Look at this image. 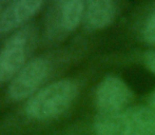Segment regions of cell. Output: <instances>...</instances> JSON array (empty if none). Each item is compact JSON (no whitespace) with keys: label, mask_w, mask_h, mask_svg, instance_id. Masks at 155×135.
Masks as SVG:
<instances>
[{"label":"cell","mask_w":155,"mask_h":135,"mask_svg":"<svg viewBox=\"0 0 155 135\" xmlns=\"http://www.w3.org/2000/svg\"><path fill=\"white\" fill-rule=\"evenodd\" d=\"M77 94L78 88L74 80H57L35 93L28 101L25 112L36 120L56 118L70 108Z\"/></svg>","instance_id":"cell-1"},{"label":"cell","mask_w":155,"mask_h":135,"mask_svg":"<svg viewBox=\"0 0 155 135\" xmlns=\"http://www.w3.org/2000/svg\"><path fill=\"white\" fill-rule=\"evenodd\" d=\"M37 31L33 25H25L11 35L0 49V82L11 81L28 64L36 45Z\"/></svg>","instance_id":"cell-2"},{"label":"cell","mask_w":155,"mask_h":135,"mask_svg":"<svg viewBox=\"0 0 155 135\" xmlns=\"http://www.w3.org/2000/svg\"><path fill=\"white\" fill-rule=\"evenodd\" d=\"M50 64L42 57H35L28 61L14 78L10 81L8 94L12 100L20 101L31 98L40 90V86L47 79Z\"/></svg>","instance_id":"cell-3"},{"label":"cell","mask_w":155,"mask_h":135,"mask_svg":"<svg viewBox=\"0 0 155 135\" xmlns=\"http://www.w3.org/2000/svg\"><path fill=\"white\" fill-rule=\"evenodd\" d=\"M84 10L86 3L80 0L55 2L48 15V35L56 37L75 30L84 18Z\"/></svg>","instance_id":"cell-4"},{"label":"cell","mask_w":155,"mask_h":135,"mask_svg":"<svg viewBox=\"0 0 155 135\" xmlns=\"http://www.w3.org/2000/svg\"><path fill=\"white\" fill-rule=\"evenodd\" d=\"M131 98L127 84L116 76H108L98 86L95 100L102 113L118 112L124 109Z\"/></svg>","instance_id":"cell-5"},{"label":"cell","mask_w":155,"mask_h":135,"mask_svg":"<svg viewBox=\"0 0 155 135\" xmlns=\"http://www.w3.org/2000/svg\"><path fill=\"white\" fill-rule=\"evenodd\" d=\"M45 2L39 0L8 1L0 15V34L17 31L42 8Z\"/></svg>","instance_id":"cell-6"},{"label":"cell","mask_w":155,"mask_h":135,"mask_svg":"<svg viewBox=\"0 0 155 135\" xmlns=\"http://www.w3.org/2000/svg\"><path fill=\"white\" fill-rule=\"evenodd\" d=\"M116 15V5L110 0H93L86 3L84 20L89 30L107 28Z\"/></svg>","instance_id":"cell-7"},{"label":"cell","mask_w":155,"mask_h":135,"mask_svg":"<svg viewBox=\"0 0 155 135\" xmlns=\"http://www.w3.org/2000/svg\"><path fill=\"white\" fill-rule=\"evenodd\" d=\"M143 37L149 43L155 44V13L150 16L143 29Z\"/></svg>","instance_id":"cell-8"},{"label":"cell","mask_w":155,"mask_h":135,"mask_svg":"<svg viewBox=\"0 0 155 135\" xmlns=\"http://www.w3.org/2000/svg\"><path fill=\"white\" fill-rule=\"evenodd\" d=\"M145 64H146V67H147L152 73L155 74V50L149 51L145 55Z\"/></svg>","instance_id":"cell-9"},{"label":"cell","mask_w":155,"mask_h":135,"mask_svg":"<svg viewBox=\"0 0 155 135\" xmlns=\"http://www.w3.org/2000/svg\"><path fill=\"white\" fill-rule=\"evenodd\" d=\"M150 104H151L152 109L155 111V90L153 91V93H152L151 97H150Z\"/></svg>","instance_id":"cell-10"},{"label":"cell","mask_w":155,"mask_h":135,"mask_svg":"<svg viewBox=\"0 0 155 135\" xmlns=\"http://www.w3.org/2000/svg\"><path fill=\"white\" fill-rule=\"evenodd\" d=\"M8 1H0V15L2 14V12H3V10L5 8L6 4H8Z\"/></svg>","instance_id":"cell-11"},{"label":"cell","mask_w":155,"mask_h":135,"mask_svg":"<svg viewBox=\"0 0 155 135\" xmlns=\"http://www.w3.org/2000/svg\"><path fill=\"white\" fill-rule=\"evenodd\" d=\"M154 135H155V126H154Z\"/></svg>","instance_id":"cell-12"}]
</instances>
